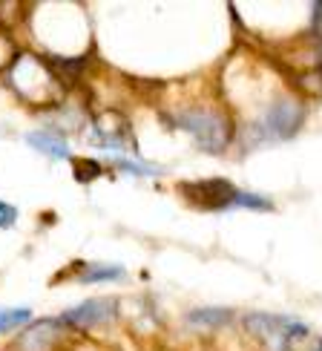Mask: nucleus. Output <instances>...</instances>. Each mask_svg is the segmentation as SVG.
Listing matches in <instances>:
<instances>
[{"instance_id":"f8f14e48","label":"nucleus","mask_w":322,"mask_h":351,"mask_svg":"<svg viewBox=\"0 0 322 351\" xmlns=\"http://www.w3.org/2000/svg\"><path fill=\"white\" fill-rule=\"evenodd\" d=\"M29 308H3L0 311V334H6L12 328H18V326H26L29 323Z\"/></svg>"},{"instance_id":"f3484780","label":"nucleus","mask_w":322,"mask_h":351,"mask_svg":"<svg viewBox=\"0 0 322 351\" xmlns=\"http://www.w3.org/2000/svg\"><path fill=\"white\" fill-rule=\"evenodd\" d=\"M311 35L317 40H322V3L311 6Z\"/></svg>"},{"instance_id":"7ed1b4c3","label":"nucleus","mask_w":322,"mask_h":351,"mask_svg":"<svg viewBox=\"0 0 322 351\" xmlns=\"http://www.w3.org/2000/svg\"><path fill=\"white\" fill-rule=\"evenodd\" d=\"M245 331L265 348V351H299V346L311 337L305 323L294 317H280V314H247L242 319Z\"/></svg>"},{"instance_id":"1a4fd4ad","label":"nucleus","mask_w":322,"mask_h":351,"mask_svg":"<svg viewBox=\"0 0 322 351\" xmlns=\"http://www.w3.org/2000/svg\"><path fill=\"white\" fill-rule=\"evenodd\" d=\"M26 141L32 144V147L43 156H49V158H69V144L58 136V133H47V130H40V133H29Z\"/></svg>"},{"instance_id":"2eb2a0df","label":"nucleus","mask_w":322,"mask_h":351,"mask_svg":"<svg viewBox=\"0 0 322 351\" xmlns=\"http://www.w3.org/2000/svg\"><path fill=\"white\" fill-rule=\"evenodd\" d=\"M14 222H18V208H12L9 202H0V230L12 228Z\"/></svg>"},{"instance_id":"ddd939ff","label":"nucleus","mask_w":322,"mask_h":351,"mask_svg":"<svg viewBox=\"0 0 322 351\" xmlns=\"http://www.w3.org/2000/svg\"><path fill=\"white\" fill-rule=\"evenodd\" d=\"M236 208H245V210H273V202L265 199V196H259V193H247V190H239Z\"/></svg>"},{"instance_id":"9d476101","label":"nucleus","mask_w":322,"mask_h":351,"mask_svg":"<svg viewBox=\"0 0 322 351\" xmlns=\"http://www.w3.org/2000/svg\"><path fill=\"white\" fill-rule=\"evenodd\" d=\"M190 326H199V328H222L233 319L230 308H196L187 314Z\"/></svg>"},{"instance_id":"f03ea898","label":"nucleus","mask_w":322,"mask_h":351,"mask_svg":"<svg viewBox=\"0 0 322 351\" xmlns=\"http://www.w3.org/2000/svg\"><path fill=\"white\" fill-rule=\"evenodd\" d=\"M6 81L29 104H55L61 98V81L55 69L32 52H21L6 69Z\"/></svg>"},{"instance_id":"f257e3e1","label":"nucleus","mask_w":322,"mask_h":351,"mask_svg":"<svg viewBox=\"0 0 322 351\" xmlns=\"http://www.w3.org/2000/svg\"><path fill=\"white\" fill-rule=\"evenodd\" d=\"M170 121L193 136V141L208 153H225L230 141L236 138V124H233L227 110L213 104V101H196V104L179 107L170 115Z\"/></svg>"},{"instance_id":"0eeeda50","label":"nucleus","mask_w":322,"mask_h":351,"mask_svg":"<svg viewBox=\"0 0 322 351\" xmlns=\"http://www.w3.org/2000/svg\"><path fill=\"white\" fill-rule=\"evenodd\" d=\"M119 317V302L110 297H98V300H86L75 308H69L61 323L64 326H75V328H95V326H107Z\"/></svg>"},{"instance_id":"9b49d317","label":"nucleus","mask_w":322,"mask_h":351,"mask_svg":"<svg viewBox=\"0 0 322 351\" xmlns=\"http://www.w3.org/2000/svg\"><path fill=\"white\" fill-rule=\"evenodd\" d=\"M124 280V268L119 265H86L78 274V282H115Z\"/></svg>"},{"instance_id":"20e7f679","label":"nucleus","mask_w":322,"mask_h":351,"mask_svg":"<svg viewBox=\"0 0 322 351\" xmlns=\"http://www.w3.org/2000/svg\"><path fill=\"white\" fill-rule=\"evenodd\" d=\"M305 121V110L297 98L290 95H276L271 104L262 110L259 121H251L247 130H251V141L247 147H256L262 141H285V138H294L299 133V127Z\"/></svg>"},{"instance_id":"423d86ee","label":"nucleus","mask_w":322,"mask_h":351,"mask_svg":"<svg viewBox=\"0 0 322 351\" xmlns=\"http://www.w3.org/2000/svg\"><path fill=\"white\" fill-rule=\"evenodd\" d=\"M92 141L110 150H127L133 147V130L121 112H98L92 115Z\"/></svg>"},{"instance_id":"dca6fc26","label":"nucleus","mask_w":322,"mask_h":351,"mask_svg":"<svg viewBox=\"0 0 322 351\" xmlns=\"http://www.w3.org/2000/svg\"><path fill=\"white\" fill-rule=\"evenodd\" d=\"M14 47H12V40H6L3 35H0V69H9V64L6 61H14Z\"/></svg>"},{"instance_id":"4468645a","label":"nucleus","mask_w":322,"mask_h":351,"mask_svg":"<svg viewBox=\"0 0 322 351\" xmlns=\"http://www.w3.org/2000/svg\"><path fill=\"white\" fill-rule=\"evenodd\" d=\"M115 167L124 170V173H133V176H158L161 173L158 167H153L147 162H133V158H124V156L115 158Z\"/></svg>"},{"instance_id":"39448f33","label":"nucleus","mask_w":322,"mask_h":351,"mask_svg":"<svg viewBox=\"0 0 322 351\" xmlns=\"http://www.w3.org/2000/svg\"><path fill=\"white\" fill-rule=\"evenodd\" d=\"M179 193L196 210H230L236 208L239 187L227 179H201V182H184Z\"/></svg>"},{"instance_id":"6e6552de","label":"nucleus","mask_w":322,"mask_h":351,"mask_svg":"<svg viewBox=\"0 0 322 351\" xmlns=\"http://www.w3.org/2000/svg\"><path fill=\"white\" fill-rule=\"evenodd\" d=\"M61 331H64L61 319H38V323H29L23 328L14 348L18 351H49L55 346V340L61 337Z\"/></svg>"}]
</instances>
